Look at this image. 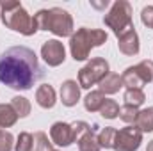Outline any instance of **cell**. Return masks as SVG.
Listing matches in <instances>:
<instances>
[{
  "label": "cell",
  "instance_id": "44dd1931",
  "mask_svg": "<svg viewBox=\"0 0 153 151\" xmlns=\"http://www.w3.org/2000/svg\"><path fill=\"white\" fill-rule=\"evenodd\" d=\"M116 132H117L116 128H112V126H107V128H103V130L98 133V144H100V148H105V150L112 148Z\"/></svg>",
  "mask_w": 153,
  "mask_h": 151
},
{
  "label": "cell",
  "instance_id": "ffe728a7",
  "mask_svg": "<svg viewBox=\"0 0 153 151\" xmlns=\"http://www.w3.org/2000/svg\"><path fill=\"white\" fill-rule=\"evenodd\" d=\"M11 107L14 109V112L18 114V117H25V115L30 114V103L23 96H14L11 100Z\"/></svg>",
  "mask_w": 153,
  "mask_h": 151
},
{
  "label": "cell",
  "instance_id": "ba28073f",
  "mask_svg": "<svg viewBox=\"0 0 153 151\" xmlns=\"http://www.w3.org/2000/svg\"><path fill=\"white\" fill-rule=\"evenodd\" d=\"M143 142V132L137 126H126L116 132L112 148L116 151H135Z\"/></svg>",
  "mask_w": 153,
  "mask_h": 151
},
{
  "label": "cell",
  "instance_id": "cb8c5ba5",
  "mask_svg": "<svg viewBox=\"0 0 153 151\" xmlns=\"http://www.w3.org/2000/svg\"><path fill=\"white\" fill-rule=\"evenodd\" d=\"M32 151H53L52 150V142H48V137L45 132L34 133V146Z\"/></svg>",
  "mask_w": 153,
  "mask_h": 151
},
{
  "label": "cell",
  "instance_id": "5b68a950",
  "mask_svg": "<svg viewBox=\"0 0 153 151\" xmlns=\"http://www.w3.org/2000/svg\"><path fill=\"white\" fill-rule=\"evenodd\" d=\"M103 23L109 29H112V32L117 38L121 34H125L126 30L134 29V25H132V5L126 0L114 2L111 11L103 16Z\"/></svg>",
  "mask_w": 153,
  "mask_h": 151
},
{
  "label": "cell",
  "instance_id": "ac0fdd59",
  "mask_svg": "<svg viewBox=\"0 0 153 151\" xmlns=\"http://www.w3.org/2000/svg\"><path fill=\"white\" fill-rule=\"evenodd\" d=\"M18 119V114L14 112V109L11 105L0 103V128H7L13 126Z\"/></svg>",
  "mask_w": 153,
  "mask_h": 151
},
{
  "label": "cell",
  "instance_id": "8992f818",
  "mask_svg": "<svg viewBox=\"0 0 153 151\" xmlns=\"http://www.w3.org/2000/svg\"><path fill=\"white\" fill-rule=\"evenodd\" d=\"M109 75V62L102 57L91 59L78 73V85L84 89H89L94 84H100L105 76Z\"/></svg>",
  "mask_w": 153,
  "mask_h": 151
},
{
  "label": "cell",
  "instance_id": "277c9868",
  "mask_svg": "<svg viewBox=\"0 0 153 151\" xmlns=\"http://www.w3.org/2000/svg\"><path fill=\"white\" fill-rule=\"evenodd\" d=\"M107 41V32L98 30V29H87L82 27L78 29L70 39V50L75 61H85L91 53L93 48L102 46Z\"/></svg>",
  "mask_w": 153,
  "mask_h": 151
},
{
  "label": "cell",
  "instance_id": "4fadbf2b",
  "mask_svg": "<svg viewBox=\"0 0 153 151\" xmlns=\"http://www.w3.org/2000/svg\"><path fill=\"white\" fill-rule=\"evenodd\" d=\"M36 101L43 109H52L55 105V91L52 85H41L36 91Z\"/></svg>",
  "mask_w": 153,
  "mask_h": 151
},
{
  "label": "cell",
  "instance_id": "52a82bcc",
  "mask_svg": "<svg viewBox=\"0 0 153 151\" xmlns=\"http://www.w3.org/2000/svg\"><path fill=\"white\" fill-rule=\"evenodd\" d=\"M123 85L128 89H141L153 80V61H143L137 66H130L121 75Z\"/></svg>",
  "mask_w": 153,
  "mask_h": 151
},
{
  "label": "cell",
  "instance_id": "d4e9b609",
  "mask_svg": "<svg viewBox=\"0 0 153 151\" xmlns=\"http://www.w3.org/2000/svg\"><path fill=\"white\" fill-rule=\"evenodd\" d=\"M137 115H139L137 107H132V105H123V107L119 109V119H123L125 123H135Z\"/></svg>",
  "mask_w": 153,
  "mask_h": 151
},
{
  "label": "cell",
  "instance_id": "484cf974",
  "mask_svg": "<svg viewBox=\"0 0 153 151\" xmlns=\"http://www.w3.org/2000/svg\"><path fill=\"white\" fill-rule=\"evenodd\" d=\"M71 130H73V141L78 142V141L87 133V132H91V126H89L85 121H76V123L71 124Z\"/></svg>",
  "mask_w": 153,
  "mask_h": 151
},
{
  "label": "cell",
  "instance_id": "9c48e42d",
  "mask_svg": "<svg viewBox=\"0 0 153 151\" xmlns=\"http://www.w3.org/2000/svg\"><path fill=\"white\" fill-rule=\"evenodd\" d=\"M41 57L45 59V62L48 66H59L66 59V50H64V46H62L61 41L50 39V41H46L41 46Z\"/></svg>",
  "mask_w": 153,
  "mask_h": 151
},
{
  "label": "cell",
  "instance_id": "f1b7e54d",
  "mask_svg": "<svg viewBox=\"0 0 153 151\" xmlns=\"http://www.w3.org/2000/svg\"><path fill=\"white\" fill-rule=\"evenodd\" d=\"M93 5H94V7H98V9H102V7H107V5H109V2H107V0H105L103 4H96V2H93Z\"/></svg>",
  "mask_w": 153,
  "mask_h": 151
},
{
  "label": "cell",
  "instance_id": "5bb4252c",
  "mask_svg": "<svg viewBox=\"0 0 153 151\" xmlns=\"http://www.w3.org/2000/svg\"><path fill=\"white\" fill-rule=\"evenodd\" d=\"M123 87V78L117 73H109L102 82H100V91L103 94H114Z\"/></svg>",
  "mask_w": 153,
  "mask_h": 151
},
{
  "label": "cell",
  "instance_id": "7c38bea8",
  "mask_svg": "<svg viewBox=\"0 0 153 151\" xmlns=\"http://www.w3.org/2000/svg\"><path fill=\"white\" fill-rule=\"evenodd\" d=\"M78 98H80V87H78V84H76L75 80H66L61 85V101H62V105L73 107V105H76Z\"/></svg>",
  "mask_w": 153,
  "mask_h": 151
},
{
  "label": "cell",
  "instance_id": "8fae6325",
  "mask_svg": "<svg viewBox=\"0 0 153 151\" xmlns=\"http://www.w3.org/2000/svg\"><path fill=\"white\" fill-rule=\"evenodd\" d=\"M117 46H119V52L125 55H137L139 53V36L135 29H130L125 34H121L117 38Z\"/></svg>",
  "mask_w": 153,
  "mask_h": 151
},
{
  "label": "cell",
  "instance_id": "3957f363",
  "mask_svg": "<svg viewBox=\"0 0 153 151\" xmlns=\"http://www.w3.org/2000/svg\"><path fill=\"white\" fill-rule=\"evenodd\" d=\"M39 30H48L53 32L55 36H71L73 30V20L68 11L61 7H52V9H41L34 16Z\"/></svg>",
  "mask_w": 153,
  "mask_h": 151
},
{
  "label": "cell",
  "instance_id": "e0dca14e",
  "mask_svg": "<svg viewBox=\"0 0 153 151\" xmlns=\"http://www.w3.org/2000/svg\"><path fill=\"white\" fill-rule=\"evenodd\" d=\"M103 101H105V96H103L102 91H91L85 96V100H84V107L89 112H96V110H100V107L103 105Z\"/></svg>",
  "mask_w": 153,
  "mask_h": 151
},
{
  "label": "cell",
  "instance_id": "6da1fadb",
  "mask_svg": "<svg viewBox=\"0 0 153 151\" xmlns=\"http://www.w3.org/2000/svg\"><path fill=\"white\" fill-rule=\"evenodd\" d=\"M45 76L34 50L11 46L0 53V82L16 91H27Z\"/></svg>",
  "mask_w": 153,
  "mask_h": 151
},
{
  "label": "cell",
  "instance_id": "7402d4cb",
  "mask_svg": "<svg viewBox=\"0 0 153 151\" xmlns=\"http://www.w3.org/2000/svg\"><path fill=\"white\" fill-rule=\"evenodd\" d=\"M100 114H102L105 119H116V117H119V105L116 103L114 100L105 98L103 105L100 107Z\"/></svg>",
  "mask_w": 153,
  "mask_h": 151
},
{
  "label": "cell",
  "instance_id": "2e32d148",
  "mask_svg": "<svg viewBox=\"0 0 153 151\" xmlns=\"http://www.w3.org/2000/svg\"><path fill=\"white\" fill-rule=\"evenodd\" d=\"M135 126L141 132H153V107H148L139 112L135 119Z\"/></svg>",
  "mask_w": 153,
  "mask_h": 151
},
{
  "label": "cell",
  "instance_id": "d6986e66",
  "mask_svg": "<svg viewBox=\"0 0 153 151\" xmlns=\"http://www.w3.org/2000/svg\"><path fill=\"white\" fill-rule=\"evenodd\" d=\"M146 100L143 89H126L125 91V105H132V107H139L143 105Z\"/></svg>",
  "mask_w": 153,
  "mask_h": 151
},
{
  "label": "cell",
  "instance_id": "4dcf8cb0",
  "mask_svg": "<svg viewBox=\"0 0 153 151\" xmlns=\"http://www.w3.org/2000/svg\"><path fill=\"white\" fill-rule=\"evenodd\" d=\"M53 151H55V150H53Z\"/></svg>",
  "mask_w": 153,
  "mask_h": 151
},
{
  "label": "cell",
  "instance_id": "4316f807",
  "mask_svg": "<svg viewBox=\"0 0 153 151\" xmlns=\"http://www.w3.org/2000/svg\"><path fill=\"white\" fill-rule=\"evenodd\" d=\"M11 150H13V135L0 128V151H11Z\"/></svg>",
  "mask_w": 153,
  "mask_h": 151
},
{
  "label": "cell",
  "instance_id": "7a4b0ae2",
  "mask_svg": "<svg viewBox=\"0 0 153 151\" xmlns=\"http://www.w3.org/2000/svg\"><path fill=\"white\" fill-rule=\"evenodd\" d=\"M0 7H2V21L11 30L20 32L23 36H32L39 30L36 18L30 16L20 2H5L4 0L0 4Z\"/></svg>",
  "mask_w": 153,
  "mask_h": 151
},
{
  "label": "cell",
  "instance_id": "9a60e30c",
  "mask_svg": "<svg viewBox=\"0 0 153 151\" xmlns=\"http://www.w3.org/2000/svg\"><path fill=\"white\" fill-rule=\"evenodd\" d=\"M96 124H93L91 132H87L80 141H78V151H100V144H98V135H96Z\"/></svg>",
  "mask_w": 153,
  "mask_h": 151
},
{
  "label": "cell",
  "instance_id": "83f0119b",
  "mask_svg": "<svg viewBox=\"0 0 153 151\" xmlns=\"http://www.w3.org/2000/svg\"><path fill=\"white\" fill-rule=\"evenodd\" d=\"M141 20H143V23L146 27L153 29V5H148V7H144L141 11Z\"/></svg>",
  "mask_w": 153,
  "mask_h": 151
},
{
  "label": "cell",
  "instance_id": "f546056e",
  "mask_svg": "<svg viewBox=\"0 0 153 151\" xmlns=\"http://www.w3.org/2000/svg\"><path fill=\"white\" fill-rule=\"evenodd\" d=\"M146 151H153V141H150V144H148V148H146Z\"/></svg>",
  "mask_w": 153,
  "mask_h": 151
},
{
  "label": "cell",
  "instance_id": "603a6c76",
  "mask_svg": "<svg viewBox=\"0 0 153 151\" xmlns=\"http://www.w3.org/2000/svg\"><path fill=\"white\" fill-rule=\"evenodd\" d=\"M32 146H34V135H30L29 132H22L18 135L14 151H32Z\"/></svg>",
  "mask_w": 153,
  "mask_h": 151
},
{
  "label": "cell",
  "instance_id": "30bf717a",
  "mask_svg": "<svg viewBox=\"0 0 153 151\" xmlns=\"http://www.w3.org/2000/svg\"><path fill=\"white\" fill-rule=\"evenodd\" d=\"M50 137H52V141H53L57 146H62V148H66V146H70L71 142H75V141H73L71 124L62 123V121L52 124V128H50Z\"/></svg>",
  "mask_w": 153,
  "mask_h": 151
}]
</instances>
